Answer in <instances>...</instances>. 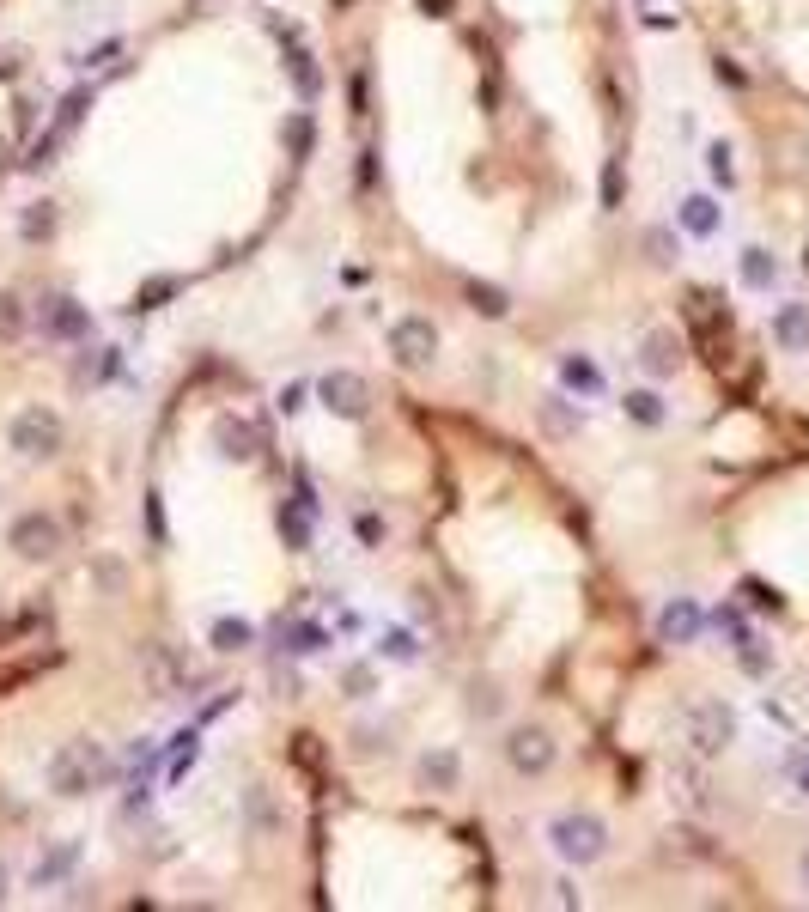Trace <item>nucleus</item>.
<instances>
[{
    "instance_id": "nucleus-1",
    "label": "nucleus",
    "mask_w": 809,
    "mask_h": 912,
    "mask_svg": "<svg viewBox=\"0 0 809 912\" xmlns=\"http://www.w3.org/2000/svg\"><path fill=\"white\" fill-rule=\"evenodd\" d=\"M110 779V754L98 748V742H61L55 754H49V791L55 797H92L98 785Z\"/></svg>"
},
{
    "instance_id": "nucleus-2",
    "label": "nucleus",
    "mask_w": 809,
    "mask_h": 912,
    "mask_svg": "<svg viewBox=\"0 0 809 912\" xmlns=\"http://www.w3.org/2000/svg\"><path fill=\"white\" fill-rule=\"evenodd\" d=\"M548 846H554L560 864H597L609 852V827L591 809H566V815L548 821Z\"/></svg>"
},
{
    "instance_id": "nucleus-3",
    "label": "nucleus",
    "mask_w": 809,
    "mask_h": 912,
    "mask_svg": "<svg viewBox=\"0 0 809 912\" xmlns=\"http://www.w3.org/2000/svg\"><path fill=\"white\" fill-rule=\"evenodd\" d=\"M7 444L19 456H31V463H49V456H61V444H67V426L49 408H19L13 426H7Z\"/></svg>"
},
{
    "instance_id": "nucleus-4",
    "label": "nucleus",
    "mask_w": 809,
    "mask_h": 912,
    "mask_svg": "<svg viewBox=\"0 0 809 912\" xmlns=\"http://www.w3.org/2000/svg\"><path fill=\"white\" fill-rule=\"evenodd\" d=\"M682 736H688V748L694 754H724L730 742H737V712H730L724 700H694L688 706V718H682Z\"/></svg>"
},
{
    "instance_id": "nucleus-5",
    "label": "nucleus",
    "mask_w": 809,
    "mask_h": 912,
    "mask_svg": "<svg viewBox=\"0 0 809 912\" xmlns=\"http://www.w3.org/2000/svg\"><path fill=\"white\" fill-rule=\"evenodd\" d=\"M505 760H511V773H524V779H542L554 760H560V742L542 730V724H518L505 736Z\"/></svg>"
},
{
    "instance_id": "nucleus-6",
    "label": "nucleus",
    "mask_w": 809,
    "mask_h": 912,
    "mask_svg": "<svg viewBox=\"0 0 809 912\" xmlns=\"http://www.w3.org/2000/svg\"><path fill=\"white\" fill-rule=\"evenodd\" d=\"M7 548H13L19 560L43 566V560H55V554H61V523H55L49 511H25V517L7 529Z\"/></svg>"
},
{
    "instance_id": "nucleus-7",
    "label": "nucleus",
    "mask_w": 809,
    "mask_h": 912,
    "mask_svg": "<svg viewBox=\"0 0 809 912\" xmlns=\"http://www.w3.org/2000/svg\"><path fill=\"white\" fill-rule=\"evenodd\" d=\"M390 353H396L402 371H432V359H438V329H432L426 317H396V323H390Z\"/></svg>"
},
{
    "instance_id": "nucleus-8",
    "label": "nucleus",
    "mask_w": 809,
    "mask_h": 912,
    "mask_svg": "<svg viewBox=\"0 0 809 912\" xmlns=\"http://www.w3.org/2000/svg\"><path fill=\"white\" fill-rule=\"evenodd\" d=\"M140 675H146V688H153L159 700H177V694H189V663L171 651V645H140Z\"/></svg>"
},
{
    "instance_id": "nucleus-9",
    "label": "nucleus",
    "mask_w": 809,
    "mask_h": 912,
    "mask_svg": "<svg viewBox=\"0 0 809 912\" xmlns=\"http://www.w3.org/2000/svg\"><path fill=\"white\" fill-rule=\"evenodd\" d=\"M317 396H323V408L335 420H365V414H372V384H365L359 371H329L317 384Z\"/></svg>"
},
{
    "instance_id": "nucleus-10",
    "label": "nucleus",
    "mask_w": 809,
    "mask_h": 912,
    "mask_svg": "<svg viewBox=\"0 0 809 912\" xmlns=\"http://www.w3.org/2000/svg\"><path fill=\"white\" fill-rule=\"evenodd\" d=\"M37 329H43L49 341H86V335H92V317H86V304H80V298L55 292V298H43Z\"/></svg>"
},
{
    "instance_id": "nucleus-11",
    "label": "nucleus",
    "mask_w": 809,
    "mask_h": 912,
    "mask_svg": "<svg viewBox=\"0 0 809 912\" xmlns=\"http://www.w3.org/2000/svg\"><path fill=\"white\" fill-rule=\"evenodd\" d=\"M213 444H219V456H232V463H256V456H262L256 426H244V420H232V414L213 420Z\"/></svg>"
},
{
    "instance_id": "nucleus-12",
    "label": "nucleus",
    "mask_w": 809,
    "mask_h": 912,
    "mask_svg": "<svg viewBox=\"0 0 809 912\" xmlns=\"http://www.w3.org/2000/svg\"><path fill=\"white\" fill-rule=\"evenodd\" d=\"M639 365H645L651 377H676V371H682V341H676L670 329H651L645 347H639Z\"/></svg>"
},
{
    "instance_id": "nucleus-13",
    "label": "nucleus",
    "mask_w": 809,
    "mask_h": 912,
    "mask_svg": "<svg viewBox=\"0 0 809 912\" xmlns=\"http://www.w3.org/2000/svg\"><path fill=\"white\" fill-rule=\"evenodd\" d=\"M420 785H426V791H457V785H463V760H457L451 748H426V754H420Z\"/></svg>"
},
{
    "instance_id": "nucleus-14",
    "label": "nucleus",
    "mask_w": 809,
    "mask_h": 912,
    "mask_svg": "<svg viewBox=\"0 0 809 912\" xmlns=\"http://www.w3.org/2000/svg\"><path fill=\"white\" fill-rule=\"evenodd\" d=\"M773 341L785 353H809V304H779L773 311Z\"/></svg>"
},
{
    "instance_id": "nucleus-15",
    "label": "nucleus",
    "mask_w": 809,
    "mask_h": 912,
    "mask_svg": "<svg viewBox=\"0 0 809 912\" xmlns=\"http://www.w3.org/2000/svg\"><path fill=\"white\" fill-rule=\"evenodd\" d=\"M694 633H700V608L694 602H670L664 615H657V639L664 645H688Z\"/></svg>"
},
{
    "instance_id": "nucleus-16",
    "label": "nucleus",
    "mask_w": 809,
    "mask_h": 912,
    "mask_svg": "<svg viewBox=\"0 0 809 912\" xmlns=\"http://www.w3.org/2000/svg\"><path fill=\"white\" fill-rule=\"evenodd\" d=\"M73 864H80V846H73V840H67V846H55L49 858H37V870H31V882H37V888H55V882H61V876L73 870Z\"/></svg>"
},
{
    "instance_id": "nucleus-17",
    "label": "nucleus",
    "mask_w": 809,
    "mask_h": 912,
    "mask_svg": "<svg viewBox=\"0 0 809 912\" xmlns=\"http://www.w3.org/2000/svg\"><path fill=\"white\" fill-rule=\"evenodd\" d=\"M463 298H469V311H481V317H505V311H511V298H505L499 286H487V280H469Z\"/></svg>"
},
{
    "instance_id": "nucleus-18",
    "label": "nucleus",
    "mask_w": 809,
    "mask_h": 912,
    "mask_svg": "<svg viewBox=\"0 0 809 912\" xmlns=\"http://www.w3.org/2000/svg\"><path fill=\"white\" fill-rule=\"evenodd\" d=\"M682 225H688L694 238H712V232H718V207H712L706 195H688V201H682Z\"/></svg>"
},
{
    "instance_id": "nucleus-19",
    "label": "nucleus",
    "mask_w": 809,
    "mask_h": 912,
    "mask_svg": "<svg viewBox=\"0 0 809 912\" xmlns=\"http://www.w3.org/2000/svg\"><path fill=\"white\" fill-rule=\"evenodd\" d=\"M244 645H256V627L250 621H213V651H244Z\"/></svg>"
},
{
    "instance_id": "nucleus-20",
    "label": "nucleus",
    "mask_w": 809,
    "mask_h": 912,
    "mask_svg": "<svg viewBox=\"0 0 809 912\" xmlns=\"http://www.w3.org/2000/svg\"><path fill=\"white\" fill-rule=\"evenodd\" d=\"M25 323H31V317H25V298H19V292H0V341H19Z\"/></svg>"
},
{
    "instance_id": "nucleus-21",
    "label": "nucleus",
    "mask_w": 809,
    "mask_h": 912,
    "mask_svg": "<svg viewBox=\"0 0 809 912\" xmlns=\"http://www.w3.org/2000/svg\"><path fill=\"white\" fill-rule=\"evenodd\" d=\"M773 274H779V262H773L767 250H743V286L767 292V286H773Z\"/></svg>"
},
{
    "instance_id": "nucleus-22",
    "label": "nucleus",
    "mask_w": 809,
    "mask_h": 912,
    "mask_svg": "<svg viewBox=\"0 0 809 912\" xmlns=\"http://www.w3.org/2000/svg\"><path fill=\"white\" fill-rule=\"evenodd\" d=\"M560 377H566L572 390H597V384H603V371H597L591 359H578V353H566V359H560Z\"/></svg>"
},
{
    "instance_id": "nucleus-23",
    "label": "nucleus",
    "mask_w": 809,
    "mask_h": 912,
    "mask_svg": "<svg viewBox=\"0 0 809 912\" xmlns=\"http://www.w3.org/2000/svg\"><path fill=\"white\" fill-rule=\"evenodd\" d=\"M639 426H664V402H657L651 390H627V402H621Z\"/></svg>"
},
{
    "instance_id": "nucleus-24",
    "label": "nucleus",
    "mask_w": 809,
    "mask_h": 912,
    "mask_svg": "<svg viewBox=\"0 0 809 912\" xmlns=\"http://www.w3.org/2000/svg\"><path fill=\"white\" fill-rule=\"evenodd\" d=\"M177 286H183L177 274H159V280H146V286L134 292V311H159V304H165V298H171Z\"/></svg>"
},
{
    "instance_id": "nucleus-25",
    "label": "nucleus",
    "mask_w": 809,
    "mask_h": 912,
    "mask_svg": "<svg viewBox=\"0 0 809 912\" xmlns=\"http://www.w3.org/2000/svg\"><path fill=\"white\" fill-rule=\"evenodd\" d=\"M542 420H548L554 432H578V426H584V414H572V408H566V396H548V408H542Z\"/></svg>"
},
{
    "instance_id": "nucleus-26",
    "label": "nucleus",
    "mask_w": 809,
    "mask_h": 912,
    "mask_svg": "<svg viewBox=\"0 0 809 912\" xmlns=\"http://www.w3.org/2000/svg\"><path fill=\"white\" fill-rule=\"evenodd\" d=\"M311 134H317V128H311V116H305V110H299V116H292V122H286V140H292V159H311Z\"/></svg>"
},
{
    "instance_id": "nucleus-27",
    "label": "nucleus",
    "mask_w": 809,
    "mask_h": 912,
    "mask_svg": "<svg viewBox=\"0 0 809 912\" xmlns=\"http://www.w3.org/2000/svg\"><path fill=\"white\" fill-rule=\"evenodd\" d=\"M645 250H651V262H657V268H670V262H676V244H670L664 225H657V232H645Z\"/></svg>"
},
{
    "instance_id": "nucleus-28",
    "label": "nucleus",
    "mask_w": 809,
    "mask_h": 912,
    "mask_svg": "<svg viewBox=\"0 0 809 912\" xmlns=\"http://www.w3.org/2000/svg\"><path fill=\"white\" fill-rule=\"evenodd\" d=\"M737 657H743V669H749V675H767V651H761V639H749V633H743V639H737Z\"/></svg>"
},
{
    "instance_id": "nucleus-29",
    "label": "nucleus",
    "mask_w": 809,
    "mask_h": 912,
    "mask_svg": "<svg viewBox=\"0 0 809 912\" xmlns=\"http://www.w3.org/2000/svg\"><path fill=\"white\" fill-rule=\"evenodd\" d=\"M292 80H299V92H305V98L317 92V67H311V55H305V49H292Z\"/></svg>"
},
{
    "instance_id": "nucleus-30",
    "label": "nucleus",
    "mask_w": 809,
    "mask_h": 912,
    "mask_svg": "<svg viewBox=\"0 0 809 912\" xmlns=\"http://www.w3.org/2000/svg\"><path fill=\"white\" fill-rule=\"evenodd\" d=\"M250 821H256L262 833H274V803H268V791H262V785L250 791Z\"/></svg>"
},
{
    "instance_id": "nucleus-31",
    "label": "nucleus",
    "mask_w": 809,
    "mask_h": 912,
    "mask_svg": "<svg viewBox=\"0 0 809 912\" xmlns=\"http://www.w3.org/2000/svg\"><path fill=\"white\" fill-rule=\"evenodd\" d=\"M706 165H712V177H718V183L737 177V171H730V146H724V140H718V146H706Z\"/></svg>"
},
{
    "instance_id": "nucleus-32",
    "label": "nucleus",
    "mask_w": 809,
    "mask_h": 912,
    "mask_svg": "<svg viewBox=\"0 0 809 912\" xmlns=\"http://www.w3.org/2000/svg\"><path fill=\"white\" fill-rule=\"evenodd\" d=\"M49 232H55V213L43 201V213H25V238H49Z\"/></svg>"
},
{
    "instance_id": "nucleus-33",
    "label": "nucleus",
    "mask_w": 809,
    "mask_h": 912,
    "mask_svg": "<svg viewBox=\"0 0 809 912\" xmlns=\"http://www.w3.org/2000/svg\"><path fill=\"white\" fill-rule=\"evenodd\" d=\"M603 207H621V165L609 159V171H603Z\"/></svg>"
},
{
    "instance_id": "nucleus-34",
    "label": "nucleus",
    "mask_w": 809,
    "mask_h": 912,
    "mask_svg": "<svg viewBox=\"0 0 809 912\" xmlns=\"http://www.w3.org/2000/svg\"><path fill=\"white\" fill-rule=\"evenodd\" d=\"M384 651H390L396 663H408V657H414V639H408V633H390V639H384Z\"/></svg>"
},
{
    "instance_id": "nucleus-35",
    "label": "nucleus",
    "mask_w": 809,
    "mask_h": 912,
    "mask_svg": "<svg viewBox=\"0 0 809 912\" xmlns=\"http://www.w3.org/2000/svg\"><path fill=\"white\" fill-rule=\"evenodd\" d=\"M280 408H286V414H299V408H305V390H299V384H286V390H280Z\"/></svg>"
},
{
    "instance_id": "nucleus-36",
    "label": "nucleus",
    "mask_w": 809,
    "mask_h": 912,
    "mask_svg": "<svg viewBox=\"0 0 809 912\" xmlns=\"http://www.w3.org/2000/svg\"><path fill=\"white\" fill-rule=\"evenodd\" d=\"M475 712H499V694H493V688H481V681H475Z\"/></svg>"
},
{
    "instance_id": "nucleus-37",
    "label": "nucleus",
    "mask_w": 809,
    "mask_h": 912,
    "mask_svg": "<svg viewBox=\"0 0 809 912\" xmlns=\"http://www.w3.org/2000/svg\"><path fill=\"white\" fill-rule=\"evenodd\" d=\"M426 7V19H451V0H420Z\"/></svg>"
},
{
    "instance_id": "nucleus-38",
    "label": "nucleus",
    "mask_w": 809,
    "mask_h": 912,
    "mask_svg": "<svg viewBox=\"0 0 809 912\" xmlns=\"http://www.w3.org/2000/svg\"><path fill=\"white\" fill-rule=\"evenodd\" d=\"M0 906H7V864H0Z\"/></svg>"
},
{
    "instance_id": "nucleus-39",
    "label": "nucleus",
    "mask_w": 809,
    "mask_h": 912,
    "mask_svg": "<svg viewBox=\"0 0 809 912\" xmlns=\"http://www.w3.org/2000/svg\"><path fill=\"white\" fill-rule=\"evenodd\" d=\"M803 882H809V858H803Z\"/></svg>"
},
{
    "instance_id": "nucleus-40",
    "label": "nucleus",
    "mask_w": 809,
    "mask_h": 912,
    "mask_svg": "<svg viewBox=\"0 0 809 912\" xmlns=\"http://www.w3.org/2000/svg\"><path fill=\"white\" fill-rule=\"evenodd\" d=\"M803 791H809V773H803Z\"/></svg>"
},
{
    "instance_id": "nucleus-41",
    "label": "nucleus",
    "mask_w": 809,
    "mask_h": 912,
    "mask_svg": "<svg viewBox=\"0 0 809 912\" xmlns=\"http://www.w3.org/2000/svg\"><path fill=\"white\" fill-rule=\"evenodd\" d=\"M803 262H809V250H803Z\"/></svg>"
}]
</instances>
